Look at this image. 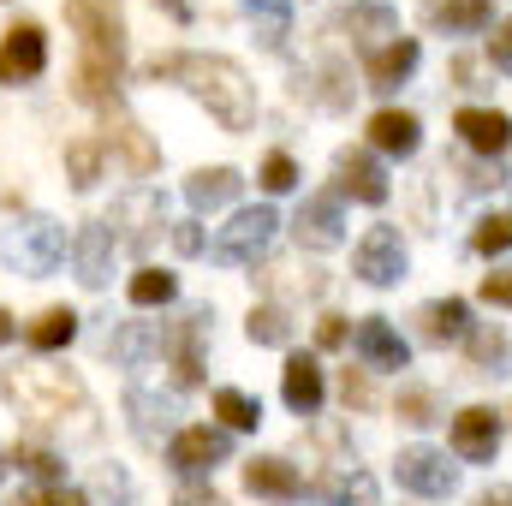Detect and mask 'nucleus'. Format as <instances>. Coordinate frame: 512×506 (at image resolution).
I'll return each instance as SVG.
<instances>
[{
	"instance_id": "obj_21",
	"label": "nucleus",
	"mask_w": 512,
	"mask_h": 506,
	"mask_svg": "<svg viewBox=\"0 0 512 506\" xmlns=\"http://www.w3.org/2000/svg\"><path fill=\"white\" fill-rule=\"evenodd\" d=\"M352 346H358V358H364L370 370H405V364H411V346L387 328V316H364L358 334H352Z\"/></svg>"
},
{
	"instance_id": "obj_10",
	"label": "nucleus",
	"mask_w": 512,
	"mask_h": 506,
	"mask_svg": "<svg viewBox=\"0 0 512 506\" xmlns=\"http://www.w3.org/2000/svg\"><path fill=\"white\" fill-rule=\"evenodd\" d=\"M126 417H131V435H137L143 447H161V441L179 435V399H173V393H155V387H143V381L126 387Z\"/></svg>"
},
{
	"instance_id": "obj_50",
	"label": "nucleus",
	"mask_w": 512,
	"mask_h": 506,
	"mask_svg": "<svg viewBox=\"0 0 512 506\" xmlns=\"http://www.w3.org/2000/svg\"><path fill=\"white\" fill-rule=\"evenodd\" d=\"M155 6H161L173 24H191V18H197V6H191V0H155Z\"/></svg>"
},
{
	"instance_id": "obj_30",
	"label": "nucleus",
	"mask_w": 512,
	"mask_h": 506,
	"mask_svg": "<svg viewBox=\"0 0 512 506\" xmlns=\"http://www.w3.org/2000/svg\"><path fill=\"white\" fill-rule=\"evenodd\" d=\"M24 340H30V352H66L72 340H78V310H66V304H54V310H42L30 328H24Z\"/></svg>"
},
{
	"instance_id": "obj_38",
	"label": "nucleus",
	"mask_w": 512,
	"mask_h": 506,
	"mask_svg": "<svg viewBox=\"0 0 512 506\" xmlns=\"http://www.w3.org/2000/svg\"><path fill=\"white\" fill-rule=\"evenodd\" d=\"M12 465H18L24 477H36V489H54V483H66V465H60V453H48V447H36V441H24V447L12 453Z\"/></svg>"
},
{
	"instance_id": "obj_45",
	"label": "nucleus",
	"mask_w": 512,
	"mask_h": 506,
	"mask_svg": "<svg viewBox=\"0 0 512 506\" xmlns=\"http://www.w3.org/2000/svg\"><path fill=\"white\" fill-rule=\"evenodd\" d=\"M489 60H495V72H512V18L507 24H495V36H489Z\"/></svg>"
},
{
	"instance_id": "obj_29",
	"label": "nucleus",
	"mask_w": 512,
	"mask_h": 506,
	"mask_svg": "<svg viewBox=\"0 0 512 506\" xmlns=\"http://www.w3.org/2000/svg\"><path fill=\"white\" fill-rule=\"evenodd\" d=\"M370 143H376L382 155L411 161V155L423 149V126H417V114H405V108H382V114L370 120Z\"/></svg>"
},
{
	"instance_id": "obj_39",
	"label": "nucleus",
	"mask_w": 512,
	"mask_h": 506,
	"mask_svg": "<svg viewBox=\"0 0 512 506\" xmlns=\"http://www.w3.org/2000/svg\"><path fill=\"white\" fill-rule=\"evenodd\" d=\"M399 423H411V429L441 423V399H435V387H399Z\"/></svg>"
},
{
	"instance_id": "obj_5",
	"label": "nucleus",
	"mask_w": 512,
	"mask_h": 506,
	"mask_svg": "<svg viewBox=\"0 0 512 506\" xmlns=\"http://www.w3.org/2000/svg\"><path fill=\"white\" fill-rule=\"evenodd\" d=\"M274 233H280V215L268 209V203H256V209H239L221 233H215V245H209V256L221 262V268H245V262H256V256L274 245Z\"/></svg>"
},
{
	"instance_id": "obj_43",
	"label": "nucleus",
	"mask_w": 512,
	"mask_h": 506,
	"mask_svg": "<svg viewBox=\"0 0 512 506\" xmlns=\"http://www.w3.org/2000/svg\"><path fill=\"white\" fill-rule=\"evenodd\" d=\"M24 506H90V495H84V489L54 483V489H30V495H24Z\"/></svg>"
},
{
	"instance_id": "obj_47",
	"label": "nucleus",
	"mask_w": 512,
	"mask_h": 506,
	"mask_svg": "<svg viewBox=\"0 0 512 506\" xmlns=\"http://www.w3.org/2000/svg\"><path fill=\"white\" fill-rule=\"evenodd\" d=\"M340 399H346V405H370V381L346 370V381H340Z\"/></svg>"
},
{
	"instance_id": "obj_44",
	"label": "nucleus",
	"mask_w": 512,
	"mask_h": 506,
	"mask_svg": "<svg viewBox=\"0 0 512 506\" xmlns=\"http://www.w3.org/2000/svg\"><path fill=\"white\" fill-rule=\"evenodd\" d=\"M346 340H352V328H346V316H322V322H316V346H322V352H340Z\"/></svg>"
},
{
	"instance_id": "obj_24",
	"label": "nucleus",
	"mask_w": 512,
	"mask_h": 506,
	"mask_svg": "<svg viewBox=\"0 0 512 506\" xmlns=\"http://www.w3.org/2000/svg\"><path fill=\"white\" fill-rule=\"evenodd\" d=\"M310 501L316 506H382V489H376L370 471L346 465V471H328V477L310 489Z\"/></svg>"
},
{
	"instance_id": "obj_9",
	"label": "nucleus",
	"mask_w": 512,
	"mask_h": 506,
	"mask_svg": "<svg viewBox=\"0 0 512 506\" xmlns=\"http://www.w3.org/2000/svg\"><path fill=\"white\" fill-rule=\"evenodd\" d=\"M227 453H233V435L227 429H209V423H191V429H179L167 441V465L179 477H209L215 465H227Z\"/></svg>"
},
{
	"instance_id": "obj_4",
	"label": "nucleus",
	"mask_w": 512,
	"mask_h": 506,
	"mask_svg": "<svg viewBox=\"0 0 512 506\" xmlns=\"http://www.w3.org/2000/svg\"><path fill=\"white\" fill-rule=\"evenodd\" d=\"M0 256H6L12 274L42 280V274H54V268L66 262V227L48 221V215H18V221L0 233Z\"/></svg>"
},
{
	"instance_id": "obj_12",
	"label": "nucleus",
	"mask_w": 512,
	"mask_h": 506,
	"mask_svg": "<svg viewBox=\"0 0 512 506\" xmlns=\"http://www.w3.org/2000/svg\"><path fill=\"white\" fill-rule=\"evenodd\" d=\"M352 274L364 286H399L405 280V239L393 227H370L352 251Z\"/></svg>"
},
{
	"instance_id": "obj_42",
	"label": "nucleus",
	"mask_w": 512,
	"mask_h": 506,
	"mask_svg": "<svg viewBox=\"0 0 512 506\" xmlns=\"http://www.w3.org/2000/svg\"><path fill=\"white\" fill-rule=\"evenodd\" d=\"M483 304H495V310H512V262H501L495 274H483Z\"/></svg>"
},
{
	"instance_id": "obj_36",
	"label": "nucleus",
	"mask_w": 512,
	"mask_h": 506,
	"mask_svg": "<svg viewBox=\"0 0 512 506\" xmlns=\"http://www.w3.org/2000/svg\"><path fill=\"white\" fill-rule=\"evenodd\" d=\"M245 334H251V346H292V316L280 304H251Z\"/></svg>"
},
{
	"instance_id": "obj_40",
	"label": "nucleus",
	"mask_w": 512,
	"mask_h": 506,
	"mask_svg": "<svg viewBox=\"0 0 512 506\" xmlns=\"http://www.w3.org/2000/svg\"><path fill=\"white\" fill-rule=\"evenodd\" d=\"M471 251H477V256H507V251H512V215H507V209L477 221V233H471Z\"/></svg>"
},
{
	"instance_id": "obj_49",
	"label": "nucleus",
	"mask_w": 512,
	"mask_h": 506,
	"mask_svg": "<svg viewBox=\"0 0 512 506\" xmlns=\"http://www.w3.org/2000/svg\"><path fill=\"white\" fill-rule=\"evenodd\" d=\"M471 506H512V483H489V489H483Z\"/></svg>"
},
{
	"instance_id": "obj_16",
	"label": "nucleus",
	"mask_w": 512,
	"mask_h": 506,
	"mask_svg": "<svg viewBox=\"0 0 512 506\" xmlns=\"http://www.w3.org/2000/svg\"><path fill=\"white\" fill-rule=\"evenodd\" d=\"M453 131H459V143L471 149V155H507L512 149V120L501 108H459L453 114Z\"/></svg>"
},
{
	"instance_id": "obj_46",
	"label": "nucleus",
	"mask_w": 512,
	"mask_h": 506,
	"mask_svg": "<svg viewBox=\"0 0 512 506\" xmlns=\"http://www.w3.org/2000/svg\"><path fill=\"white\" fill-rule=\"evenodd\" d=\"M173 245H179V256H203V227L197 221H179L173 227Z\"/></svg>"
},
{
	"instance_id": "obj_32",
	"label": "nucleus",
	"mask_w": 512,
	"mask_h": 506,
	"mask_svg": "<svg viewBox=\"0 0 512 506\" xmlns=\"http://www.w3.org/2000/svg\"><path fill=\"white\" fill-rule=\"evenodd\" d=\"M471 370L477 376H507V364H512V346H507V334L495 328V322H483V328H471Z\"/></svg>"
},
{
	"instance_id": "obj_27",
	"label": "nucleus",
	"mask_w": 512,
	"mask_h": 506,
	"mask_svg": "<svg viewBox=\"0 0 512 506\" xmlns=\"http://www.w3.org/2000/svg\"><path fill=\"white\" fill-rule=\"evenodd\" d=\"M239 191H245L239 167H197V173L185 179V203H191L197 215H209V209H227Z\"/></svg>"
},
{
	"instance_id": "obj_1",
	"label": "nucleus",
	"mask_w": 512,
	"mask_h": 506,
	"mask_svg": "<svg viewBox=\"0 0 512 506\" xmlns=\"http://www.w3.org/2000/svg\"><path fill=\"white\" fill-rule=\"evenodd\" d=\"M149 84H179L185 96H197L221 131H251L256 126V84L245 78L239 60L227 54H197V48H179V54H155L143 66Z\"/></svg>"
},
{
	"instance_id": "obj_20",
	"label": "nucleus",
	"mask_w": 512,
	"mask_h": 506,
	"mask_svg": "<svg viewBox=\"0 0 512 506\" xmlns=\"http://www.w3.org/2000/svg\"><path fill=\"white\" fill-rule=\"evenodd\" d=\"M245 489L256 501H274V506H298L304 501V477L292 459H251L245 465Z\"/></svg>"
},
{
	"instance_id": "obj_33",
	"label": "nucleus",
	"mask_w": 512,
	"mask_h": 506,
	"mask_svg": "<svg viewBox=\"0 0 512 506\" xmlns=\"http://www.w3.org/2000/svg\"><path fill=\"white\" fill-rule=\"evenodd\" d=\"M102 161H108L102 137H78V143H66V179H72V191H96Z\"/></svg>"
},
{
	"instance_id": "obj_52",
	"label": "nucleus",
	"mask_w": 512,
	"mask_h": 506,
	"mask_svg": "<svg viewBox=\"0 0 512 506\" xmlns=\"http://www.w3.org/2000/svg\"><path fill=\"white\" fill-rule=\"evenodd\" d=\"M6 465H12V459H6V453H0V483H6Z\"/></svg>"
},
{
	"instance_id": "obj_22",
	"label": "nucleus",
	"mask_w": 512,
	"mask_h": 506,
	"mask_svg": "<svg viewBox=\"0 0 512 506\" xmlns=\"http://www.w3.org/2000/svg\"><path fill=\"white\" fill-rule=\"evenodd\" d=\"M209 322H215V310L197 304V310H185V322L173 328V370H179L185 387L203 381V334H209Z\"/></svg>"
},
{
	"instance_id": "obj_37",
	"label": "nucleus",
	"mask_w": 512,
	"mask_h": 506,
	"mask_svg": "<svg viewBox=\"0 0 512 506\" xmlns=\"http://www.w3.org/2000/svg\"><path fill=\"white\" fill-rule=\"evenodd\" d=\"M215 417H227V429H262V399L245 387H215Z\"/></svg>"
},
{
	"instance_id": "obj_41",
	"label": "nucleus",
	"mask_w": 512,
	"mask_h": 506,
	"mask_svg": "<svg viewBox=\"0 0 512 506\" xmlns=\"http://www.w3.org/2000/svg\"><path fill=\"white\" fill-rule=\"evenodd\" d=\"M256 179H262V191H292V185H298V161H292L286 149H268V161H262Z\"/></svg>"
},
{
	"instance_id": "obj_3",
	"label": "nucleus",
	"mask_w": 512,
	"mask_h": 506,
	"mask_svg": "<svg viewBox=\"0 0 512 506\" xmlns=\"http://www.w3.org/2000/svg\"><path fill=\"white\" fill-rule=\"evenodd\" d=\"M0 393L18 405V417H30L42 435H66V441H96V399L72 370H48V364H18L0 370Z\"/></svg>"
},
{
	"instance_id": "obj_17",
	"label": "nucleus",
	"mask_w": 512,
	"mask_h": 506,
	"mask_svg": "<svg viewBox=\"0 0 512 506\" xmlns=\"http://www.w3.org/2000/svg\"><path fill=\"white\" fill-rule=\"evenodd\" d=\"M173 352V328L167 322H120L108 334V358L114 364H149V358H167Z\"/></svg>"
},
{
	"instance_id": "obj_23",
	"label": "nucleus",
	"mask_w": 512,
	"mask_h": 506,
	"mask_svg": "<svg viewBox=\"0 0 512 506\" xmlns=\"http://www.w3.org/2000/svg\"><path fill=\"white\" fill-rule=\"evenodd\" d=\"M340 30H352V36L376 54V48H387V42H399V12H393L387 0H358V6L340 12Z\"/></svg>"
},
{
	"instance_id": "obj_51",
	"label": "nucleus",
	"mask_w": 512,
	"mask_h": 506,
	"mask_svg": "<svg viewBox=\"0 0 512 506\" xmlns=\"http://www.w3.org/2000/svg\"><path fill=\"white\" fill-rule=\"evenodd\" d=\"M6 340H12V316L0 310V346H6Z\"/></svg>"
},
{
	"instance_id": "obj_31",
	"label": "nucleus",
	"mask_w": 512,
	"mask_h": 506,
	"mask_svg": "<svg viewBox=\"0 0 512 506\" xmlns=\"http://www.w3.org/2000/svg\"><path fill=\"white\" fill-rule=\"evenodd\" d=\"M239 6H245L262 48H286V36H292V6L286 0H239Z\"/></svg>"
},
{
	"instance_id": "obj_26",
	"label": "nucleus",
	"mask_w": 512,
	"mask_h": 506,
	"mask_svg": "<svg viewBox=\"0 0 512 506\" xmlns=\"http://www.w3.org/2000/svg\"><path fill=\"white\" fill-rule=\"evenodd\" d=\"M423 18L447 36H477L495 24V0H423Z\"/></svg>"
},
{
	"instance_id": "obj_48",
	"label": "nucleus",
	"mask_w": 512,
	"mask_h": 506,
	"mask_svg": "<svg viewBox=\"0 0 512 506\" xmlns=\"http://www.w3.org/2000/svg\"><path fill=\"white\" fill-rule=\"evenodd\" d=\"M173 506H227V501H221L215 489H179V495H173Z\"/></svg>"
},
{
	"instance_id": "obj_34",
	"label": "nucleus",
	"mask_w": 512,
	"mask_h": 506,
	"mask_svg": "<svg viewBox=\"0 0 512 506\" xmlns=\"http://www.w3.org/2000/svg\"><path fill=\"white\" fill-rule=\"evenodd\" d=\"M179 298V274H167V268H137L131 274V304L137 310H167Z\"/></svg>"
},
{
	"instance_id": "obj_11",
	"label": "nucleus",
	"mask_w": 512,
	"mask_h": 506,
	"mask_svg": "<svg viewBox=\"0 0 512 506\" xmlns=\"http://www.w3.org/2000/svg\"><path fill=\"white\" fill-rule=\"evenodd\" d=\"M48 72V36H42V24H12L6 36H0V84H36Z\"/></svg>"
},
{
	"instance_id": "obj_19",
	"label": "nucleus",
	"mask_w": 512,
	"mask_h": 506,
	"mask_svg": "<svg viewBox=\"0 0 512 506\" xmlns=\"http://www.w3.org/2000/svg\"><path fill=\"white\" fill-rule=\"evenodd\" d=\"M102 149H114V155L126 161V167L137 173V179L161 167V149H155V137H149V131L137 126L131 114H120V108L108 114V137H102Z\"/></svg>"
},
{
	"instance_id": "obj_28",
	"label": "nucleus",
	"mask_w": 512,
	"mask_h": 506,
	"mask_svg": "<svg viewBox=\"0 0 512 506\" xmlns=\"http://www.w3.org/2000/svg\"><path fill=\"white\" fill-rule=\"evenodd\" d=\"M417 60H423L417 36H399V42H387V48H376V54H370L364 78H370V90H399V84L417 72Z\"/></svg>"
},
{
	"instance_id": "obj_2",
	"label": "nucleus",
	"mask_w": 512,
	"mask_h": 506,
	"mask_svg": "<svg viewBox=\"0 0 512 506\" xmlns=\"http://www.w3.org/2000/svg\"><path fill=\"white\" fill-rule=\"evenodd\" d=\"M66 24L78 30V72H72L78 102L114 114L120 78H126V12H120V0H66Z\"/></svg>"
},
{
	"instance_id": "obj_35",
	"label": "nucleus",
	"mask_w": 512,
	"mask_h": 506,
	"mask_svg": "<svg viewBox=\"0 0 512 506\" xmlns=\"http://www.w3.org/2000/svg\"><path fill=\"white\" fill-rule=\"evenodd\" d=\"M90 506H131L137 501V483H131L126 465H96V477H90Z\"/></svg>"
},
{
	"instance_id": "obj_25",
	"label": "nucleus",
	"mask_w": 512,
	"mask_h": 506,
	"mask_svg": "<svg viewBox=\"0 0 512 506\" xmlns=\"http://www.w3.org/2000/svg\"><path fill=\"white\" fill-rule=\"evenodd\" d=\"M417 334L429 346H447V340H471V304L465 298H429L417 310Z\"/></svg>"
},
{
	"instance_id": "obj_13",
	"label": "nucleus",
	"mask_w": 512,
	"mask_h": 506,
	"mask_svg": "<svg viewBox=\"0 0 512 506\" xmlns=\"http://www.w3.org/2000/svg\"><path fill=\"white\" fill-rule=\"evenodd\" d=\"M495 453H501V417H495L489 405H465V411L453 417V459H465V465H495Z\"/></svg>"
},
{
	"instance_id": "obj_6",
	"label": "nucleus",
	"mask_w": 512,
	"mask_h": 506,
	"mask_svg": "<svg viewBox=\"0 0 512 506\" xmlns=\"http://www.w3.org/2000/svg\"><path fill=\"white\" fill-rule=\"evenodd\" d=\"M393 477H399V489L417 495V501H447V495L459 489V465H453L447 453H435V447H399Z\"/></svg>"
},
{
	"instance_id": "obj_8",
	"label": "nucleus",
	"mask_w": 512,
	"mask_h": 506,
	"mask_svg": "<svg viewBox=\"0 0 512 506\" xmlns=\"http://www.w3.org/2000/svg\"><path fill=\"white\" fill-rule=\"evenodd\" d=\"M292 239H298V251H334L346 239V203H340V191L304 197L298 215H292Z\"/></svg>"
},
{
	"instance_id": "obj_18",
	"label": "nucleus",
	"mask_w": 512,
	"mask_h": 506,
	"mask_svg": "<svg viewBox=\"0 0 512 506\" xmlns=\"http://www.w3.org/2000/svg\"><path fill=\"white\" fill-rule=\"evenodd\" d=\"M280 399H286V411H298V417H316V411H322L328 381H322V364H316L310 352H292V358H286V370H280Z\"/></svg>"
},
{
	"instance_id": "obj_14",
	"label": "nucleus",
	"mask_w": 512,
	"mask_h": 506,
	"mask_svg": "<svg viewBox=\"0 0 512 506\" xmlns=\"http://www.w3.org/2000/svg\"><path fill=\"white\" fill-rule=\"evenodd\" d=\"M114 251H120V239H114L108 221H84V227H78V239H72V268H78V280H84L90 292H102V286L114 280Z\"/></svg>"
},
{
	"instance_id": "obj_15",
	"label": "nucleus",
	"mask_w": 512,
	"mask_h": 506,
	"mask_svg": "<svg viewBox=\"0 0 512 506\" xmlns=\"http://www.w3.org/2000/svg\"><path fill=\"white\" fill-rule=\"evenodd\" d=\"M334 173H340V197L370 203V209L387 203V173L370 149H340V155H334Z\"/></svg>"
},
{
	"instance_id": "obj_7",
	"label": "nucleus",
	"mask_w": 512,
	"mask_h": 506,
	"mask_svg": "<svg viewBox=\"0 0 512 506\" xmlns=\"http://www.w3.org/2000/svg\"><path fill=\"white\" fill-rule=\"evenodd\" d=\"M108 227H120L114 239H120L126 251H149V245L161 239V227H167V203H161V191H155V185L126 191V197L114 203V221H108Z\"/></svg>"
}]
</instances>
